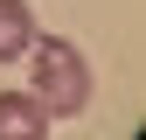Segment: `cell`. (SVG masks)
I'll return each instance as SVG.
<instances>
[{"label":"cell","mask_w":146,"mask_h":140,"mask_svg":"<svg viewBox=\"0 0 146 140\" xmlns=\"http://www.w3.org/2000/svg\"><path fill=\"white\" fill-rule=\"evenodd\" d=\"M21 56H28V98L49 112V126H56V119H77L84 105H90V63H84L77 42H63V35H35Z\"/></svg>","instance_id":"cell-1"},{"label":"cell","mask_w":146,"mask_h":140,"mask_svg":"<svg viewBox=\"0 0 146 140\" xmlns=\"http://www.w3.org/2000/svg\"><path fill=\"white\" fill-rule=\"evenodd\" d=\"M49 133V112L35 105L28 91H0V140H42Z\"/></svg>","instance_id":"cell-2"},{"label":"cell","mask_w":146,"mask_h":140,"mask_svg":"<svg viewBox=\"0 0 146 140\" xmlns=\"http://www.w3.org/2000/svg\"><path fill=\"white\" fill-rule=\"evenodd\" d=\"M28 42H35V7L28 0H0V63H21Z\"/></svg>","instance_id":"cell-3"}]
</instances>
